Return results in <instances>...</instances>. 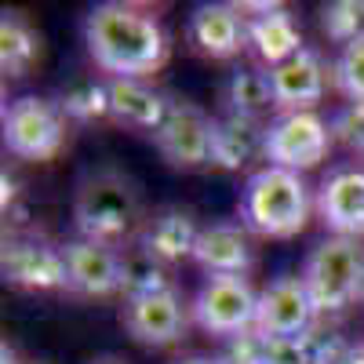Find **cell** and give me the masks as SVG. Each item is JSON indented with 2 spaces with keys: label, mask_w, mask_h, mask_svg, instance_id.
<instances>
[{
  "label": "cell",
  "mask_w": 364,
  "mask_h": 364,
  "mask_svg": "<svg viewBox=\"0 0 364 364\" xmlns=\"http://www.w3.org/2000/svg\"><path fill=\"white\" fill-rule=\"evenodd\" d=\"M84 44L106 80H149L171 55L161 18L124 0H106L84 15Z\"/></svg>",
  "instance_id": "6da1fadb"
},
{
  "label": "cell",
  "mask_w": 364,
  "mask_h": 364,
  "mask_svg": "<svg viewBox=\"0 0 364 364\" xmlns=\"http://www.w3.org/2000/svg\"><path fill=\"white\" fill-rule=\"evenodd\" d=\"M149 215L142 211L139 186L113 168L87 171L77 182L73 193V230L84 240L124 252V245H135L139 230Z\"/></svg>",
  "instance_id": "7a4b0ae2"
},
{
  "label": "cell",
  "mask_w": 364,
  "mask_h": 364,
  "mask_svg": "<svg viewBox=\"0 0 364 364\" xmlns=\"http://www.w3.org/2000/svg\"><path fill=\"white\" fill-rule=\"evenodd\" d=\"M314 186L299 171L262 164L240 190V223L262 240H291L306 230L314 211Z\"/></svg>",
  "instance_id": "3957f363"
},
{
  "label": "cell",
  "mask_w": 364,
  "mask_h": 364,
  "mask_svg": "<svg viewBox=\"0 0 364 364\" xmlns=\"http://www.w3.org/2000/svg\"><path fill=\"white\" fill-rule=\"evenodd\" d=\"M302 281L317 314L336 317L364 302V245L350 237H324L306 252Z\"/></svg>",
  "instance_id": "277c9868"
},
{
  "label": "cell",
  "mask_w": 364,
  "mask_h": 364,
  "mask_svg": "<svg viewBox=\"0 0 364 364\" xmlns=\"http://www.w3.org/2000/svg\"><path fill=\"white\" fill-rule=\"evenodd\" d=\"M4 149L18 161L48 164L63 154L66 146V113L55 99L44 95H18L4 106Z\"/></svg>",
  "instance_id": "5b68a950"
},
{
  "label": "cell",
  "mask_w": 364,
  "mask_h": 364,
  "mask_svg": "<svg viewBox=\"0 0 364 364\" xmlns=\"http://www.w3.org/2000/svg\"><path fill=\"white\" fill-rule=\"evenodd\" d=\"M193 324L211 339H237L255 328L259 291L248 277H204L190 302Z\"/></svg>",
  "instance_id": "8992f818"
},
{
  "label": "cell",
  "mask_w": 364,
  "mask_h": 364,
  "mask_svg": "<svg viewBox=\"0 0 364 364\" xmlns=\"http://www.w3.org/2000/svg\"><path fill=\"white\" fill-rule=\"evenodd\" d=\"M0 273L4 284L18 291H66L70 295V269L63 245L48 240L44 233H11L0 248Z\"/></svg>",
  "instance_id": "52a82bcc"
},
{
  "label": "cell",
  "mask_w": 364,
  "mask_h": 364,
  "mask_svg": "<svg viewBox=\"0 0 364 364\" xmlns=\"http://www.w3.org/2000/svg\"><path fill=\"white\" fill-rule=\"evenodd\" d=\"M336 135L321 113H277L266 120V164L288 171H310L328 161Z\"/></svg>",
  "instance_id": "ba28073f"
},
{
  "label": "cell",
  "mask_w": 364,
  "mask_h": 364,
  "mask_svg": "<svg viewBox=\"0 0 364 364\" xmlns=\"http://www.w3.org/2000/svg\"><path fill=\"white\" fill-rule=\"evenodd\" d=\"M120 324H124V331L139 346L164 350V346H175L186 339L193 314H190V302L182 295V288H171V291L142 295V299H124Z\"/></svg>",
  "instance_id": "9c48e42d"
},
{
  "label": "cell",
  "mask_w": 364,
  "mask_h": 364,
  "mask_svg": "<svg viewBox=\"0 0 364 364\" xmlns=\"http://www.w3.org/2000/svg\"><path fill=\"white\" fill-rule=\"evenodd\" d=\"M211 124H215V117H208L197 102L171 95L164 124L154 132V146L164 164L175 171L211 168Z\"/></svg>",
  "instance_id": "30bf717a"
},
{
  "label": "cell",
  "mask_w": 364,
  "mask_h": 364,
  "mask_svg": "<svg viewBox=\"0 0 364 364\" xmlns=\"http://www.w3.org/2000/svg\"><path fill=\"white\" fill-rule=\"evenodd\" d=\"M317 306L306 291L302 273H281L259 291L255 331L266 339H299L317 328Z\"/></svg>",
  "instance_id": "8fae6325"
},
{
  "label": "cell",
  "mask_w": 364,
  "mask_h": 364,
  "mask_svg": "<svg viewBox=\"0 0 364 364\" xmlns=\"http://www.w3.org/2000/svg\"><path fill=\"white\" fill-rule=\"evenodd\" d=\"M314 211L328 237L364 240V164L331 168L314 193Z\"/></svg>",
  "instance_id": "7c38bea8"
},
{
  "label": "cell",
  "mask_w": 364,
  "mask_h": 364,
  "mask_svg": "<svg viewBox=\"0 0 364 364\" xmlns=\"http://www.w3.org/2000/svg\"><path fill=\"white\" fill-rule=\"evenodd\" d=\"M70 269V295L77 299H113L124 291V252L73 237L63 245Z\"/></svg>",
  "instance_id": "4fadbf2b"
},
{
  "label": "cell",
  "mask_w": 364,
  "mask_h": 364,
  "mask_svg": "<svg viewBox=\"0 0 364 364\" xmlns=\"http://www.w3.org/2000/svg\"><path fill=\"white\" fill-rule=\"evenodd\" d=\"M252 237L255 233L245 223H233V219L204 223L193 248V262L208 277H248L259 262Z\"/></svg>",
  "instance_id": "5bb4252c"
},
{
  "label": "cell",
  "mask_w": 364,
  "mask_h": 364,
  "mask_svg": "<svg viewBox=\"0 0 364 364\" xmlns=\"http://www.w3.org/2000/svg\"><path fill=\"white\" fill-rule=\"evenodd\" d=\"M240 11L248 15V51L255 55V63L262 70H277L306 48L302 44V29L288 8L266 4V0L262 4L240 0Z\"/></svg>",
  "instance_id": "9a60e30c"
},
{
  "label": "cell",
  "mask_w": 364,
  "mask_h": 364,
  "mask_svg": "<svg viewBox=\"0 0 364 364\" xmlns=\"http://www.w3.org/2000/svg\"><path fill=\"white\" fill-rule=\"evenodd\" d=\"M186 37L197 55L226 63L248 48V15L240 11V4H226V0L197 4L186 22Z\"/></svg>",
  "instance_id": "2e32d148"
},
{
  "label": "cell",
  "mask_w": 364,
  "mask_h": 364,
  "mask_svg": "<svg viewBox=\"0 0 364 364\" xmlns=\"http://www.w3.org/2000/svg\"><path fill=\"white\" fill-rule=\"evenodd\" d=\"M328 80H331V70L324 63V55L317 48H302L284 66L269 70L277 113H314V106L324 102L328 95Z\"/></svg>",
  "instance_id": "e0dca14e"
},
{
  "label": "cell",
  "mask_w": 364,
  "mask_h": 364,
  "mask_svg": "<svg viewBox=\"0 0 364 364\" xmlns=\"http://www.w3.org/2000/svg\"><path fill=\"white\" fill-rule=\"evenodd\" d=\"M197 237H200V223H197L193 211L182 208V204H168V208L154 211V215L142 223L139 240L132 248L146 252L149 259H157V262H164L171 269L182 259H193Z\"/></svg>",
  "instance_id": "ac0fdd59"
},
{
  "label": "cell",
  "mask_w": 364,
  "mask_h": 364,
  "mask_svg": "<svg viewBox=\"0 0 364 364\" xmlns=\"http://www.w3.org/2000/svg\"><path fill=\"white\" fill-rule=\"evenodd\" d=\"M255 161H266V120L248 117H215L211 124V168L245 171Z\"/></svg>",
  "instance_id": "d6986e66"
},
{
  "label": "cell",
  "mask_w": 364,
  "mask_h": 364,
  "mask_svg": "<svg viewBox=\"0 0 364 364\" xmlns=\"http://www.w3.org/2000/svg\"><path fill=\"white\" fill-rule=\"evenodd\" d=\"M171 109V95L157 91L149 80H109V120L132 132L154 135Z\"/></svg>",
  "instance_id": "ffe728a7"
},
{
  "label": "cell",
  "mask_w": 364,
  "mask_h": 364,
  "mask_svg": "<svg viewBox=\"0 0 364 364\" xmlns=\"http://www.w3.org/2000/svg\"><path fill=\"white\" fill-rule=\"evenodd\" d=\"M41 58V33L33 29L22 11H4L0 15V70L4 77L18 80L33 70Z\"/></svg>",
  "instance_id": "44dd1931"
},
{
  "label": "cell",
  "mask_w": 364,
  "mask_h": 364,
  "mask_svg": "<svg viewBox=\"0 0 364 364\" xmlns=\"http://www.w3.org/2000/svg\"><path fill=\"white\" fill-rule=\"evenodd\" d=\"M223 99H226V113L248 117V120H262L269 109H277L269 70H262V66H237L226 80Z\"/></svg>",
  "instance_id": "7402d4cb"
},
{
  "label": "cell",
  "mask_w": 364,
  "mask_h": 364,
  "mask_svg": "<svg viewBox=\"0 0 364 364\" xmlns=\"http://www.w3.org/2000/svg\"><path fill=\"white\" fill-rule=\"evenodd\" d=\"M55 102L73 124H99V120H109V80L95 77V73L77 77L58 91Z\"/></svg>",
  "instance_id": "603a6c76"
},
{
  "label": "cell",
  "mask_w": 364,
  "mask_h": 364,
  "mask_svg": "<svg viewBox=\"0 0 364 364\" xmlns=\"http://www.w3.org/2000/svg\"><path fill=\"white\" fill-rule=\"evenodd\" d=\"M171 288H178V284L164 262L149 259L139 248L124 252V291H120V299H142V295H157V291H171Z\"/></svg>",
  "instance_id": "cb8c5ba5"
},
{
  "label": "cell",
  "mask_w": 364,
  "mask_h": 364,
  "mask_svg": "<svg viewBox=\"0 0 364 364\" xmlns=\"http://www.w3.org/2000/svg\"><path fill=\"white\" fill-rule=\"evenodd\" d=\"M321 33L331 44H353L364 37V0H331L321 8Z\"/></svg>",
  "instance_id": "d4e9b609"
},
{
  "label": "cell",
  "mask_w": 364,
  "mask_h": 364,
  "mask_svg": "<svg viewBox=\"0 0 364 364\" xmlns=\"http://www.w3.org/2000/svg\"><path fill=\"white\" fill-rule=\"evenodd\" d=\"M331 84L346 102H364V37L339 48L331 63Z\"/></svg>",
  "instance_id": "484cf974"
},
{
  "label": "cell",
  "mask_w": 364,
  "mask_h": 364,
  "mask_svg": "<svg viewBox=\"0 0 364 364\" xmlns=\"http://www.w3.org/2000/svg\"><path fill=\"white\" fill-rule=\"evenodd\" d=\"M331 135L350 154L364 157V102H346L336 117H331Z\"/></svg>",
  "instance_id": "4316f807"
},
{
  "label": "cell",
  "mask_w": 364,
  "mask_h": 364,
  "mask_svg": "<svg viewBox=\"0 0 364 364\" xmlns=\"http://www.w3.org/2000/svg\"><path fill=\"white\" fill-rule=\"evenodd\" d=\"M266 346H269V339L252 328L223 346V360L226 364H266Z\"/></svg>",
  "instance_id": "83f0119b"
},
{
  "label": "cell",
  "mask_w": 364,
  "mask_h": 364,
  "mask_svg": "<svg viewBox=\"0 0 364 364\" xmlns=\"http://www.w3.org/2000/svg\"><path fill=\"white\" fill-rule=\"evenodd\" d=\"M266 364H314V357H310V336H299V339H269V346H266Z\"/></svg>",
  "instance_id": "f1b7e54d"
},
{
  "label": "cell",
  "mask_w": 364,
  "mask_h": 364,
  "mask_svg": "<svg viewBox=\"0 0 364 364\" xmlns=\"http://www.w3.org/2000/svg\"><path fill=\"white\" fill-rule=\"evenodd\" d=\"M0 186H4V197H0V208H4V215L11 211V204H15V197H18V182L8 175V168H4V175H0Z\"/></svg>",
  "instance_id": "f546056e"
},
{
  "label": "cell",
  "mask_w": 364,
  "mask_h": 364,
  "mask_svg": "<svg viewBox=\"0 0 364 364\" xmlns=\"http://www.w3.org/2000/svg\"><path fill=\"white\" fill-rule=\"evenodd\" d=\"M175 364H226V360H223V353H215V357L211 353H193V357H182Z\"/></svg>",
  "instance_id": "4dcf8cb0"
},
{
  "label": "cell",
  "mask_w": 364,
  "mask_h": 364,
  "mask_svg": "<svg viewBox=\"0 0 364 364\" xmlns=\"http://www.w3.org/2000/svg\"><path fill=\"white\" fill-rule=\"evenodd\" d=\"M336 364H364V343H360V346H350V350H346Z\"/></svg>",
  "instance_id": "1f68e13d"
},
{
  "label": "cell",
  "mask_w": 364,
  "mask_h": 364,
  "mask_svg": "<svg viewBox=\"0 0 364 364\" xmlns=\"http://www.w3.org/2000/svg\"><path fill=\"white\" fill-rule=\"evenodd\" d=\"M0 364H18V353L4 343V346H0Z\"/></svg>",
  "instance_id": "d6a6232c"
},
{
  "label": "cell",
  "mask_w": 364,
  "mask_h": 364,
  "mask_svg": "<svg viewBox=\"0 0 364 364\" xmlns=\"http://www.w3.org/2000/svg\"><path fill=\"white\" fill-rule=\"evenodd\" d=\"M91 364H124V360H113V357H102V360H91Z\"/></svg>",
  "instance_id": "836d02e7"
}]
</instances>
